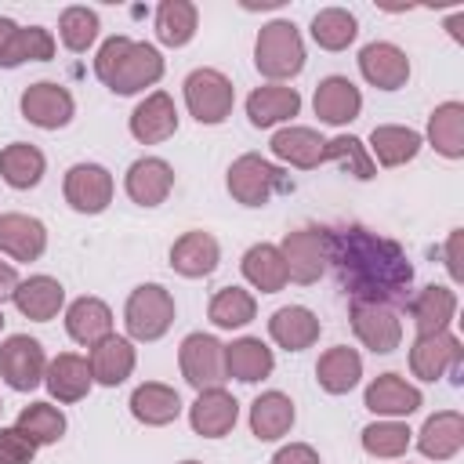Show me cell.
<instances>
[{
  "label": "cell",
  "instance_id": "1",
  "mask_svg": "<svg viewBox=\"0 0 464 464\" xmlns=\"http://www.w3.org/2000/svg\"><path fill=\"white\" fill-rule=\"evenodd\" d=\"M326 268H334L341 290L366 304H406L413 286V265L406 250L362 225L326 228Z\"/></svg>",
  "mask_w": 464,
  "mask_h": 464
},
{
  "label": "cell",
  "instance_id": "2",
  "mask_svg": "<svg viewBox=\"0 0 464 464\" xmlns=\"http://www.w3.org/2000/svg\"><path fill=\"white\" fill-rule=\"evenodd\" d=\"M98 80L116 94H138L163 76V54L130 36H109L94 58Z\"/></svg>",
  "mask_w": 464,
  "mask_h": 464
},
{
  "label": "cell",
  "instance_id": "3",
  "mask_svg": "<svg viewBox=\"0 0 464 464\" xmlns=\"http://www.w3.org/2000/svg\"><path fill=\"white\" fill-rule=\"evenodd\" d=\"M254 65L261 76L268 80H294L304 69V40L297 33L294 22L276 18L268 25H261L257 40H254Z\"/></svg>",
  "mask_w": 464,
  "mask_h": 464
},
{
  "label": "cell",
  "instance_id": "4",
  "mask_svg": "<svg viewBox=\"0 0 464 464\" xmlns=\"http://www.w3.org/2000/svg\"><path fill=\"white\" fill-rule=\"evenodd\" d=\"M123 323H127V334L134 341H160L170 323H174V297L167 286L160 283H141L130 290L127 297V308H123Z\"/></svg>",
  "mask_w": 464,
  "mask_h": 464
},
{
  "label": "cell",
  "instance_id": "5",
  "mask_svg": "<svg viewBox=\"0 0 464 464\" xmlns=\"http://www.w3.org/2000/svg\"><path fill=\"white\" fill-rule=\"evenodd\" d=\"M225 185H228V192H232L236 203H243V207H265L279 188H286V174L279 167H272L265 156L243 152L239 160H232Z\"/></svg>",
  "mask_w": 464,
  "mask_h": 464
},
{
  "label": "cell",
  "instance_id": "6",
  "mask_svg": "<svg viewBox=\"0 0 464 464\" xmlns=\"http://www.w3.org/2000/svg\"><path fill=\"white\" fill-rule=\"evenodd\" d=\"M185 105L207 127L225 123L232 116V105H236L232 80L225 72H218V69H192L185 76Z\"/></svg>",
  "mask_w": 464,
  "mask_h": 464
},
{
  "label": "cell",
  "instance_id": "7",
  "mask_svg": "<svg viewBox=\"0 0 464 464\" xmlns=\"http://www.w3.org/2000/svg\"><path fill=\"white\" fill-rule=\"evenodd\" d=\"M178 366H181V377L196 392L221 388L228 377L225 373V344L214 334H188L178 348Z\"/></svg>",
  "mask_w": 464,
  "mask_h": 464
},
{
  "label": "cell",
  "instance_id": "8",
  "mask_svg": "<svg viewBox=\"0 0 464 464\" xmlns=\"http://www.w3.org/2000/svg\"><path fill=\"white\" fill-rule=\"evenodd\" d=\"M44 373H47V355L36 337L11 334L0 341V377L14 392H33L36 384H44Z\"/></svg>",
  "mask_w": 464,
  "mask_h": 464
},
{
  "label": "cell",
  "instance_id": "9",
  "mask_svg": "<svg viewBox=\"0 0 464 464\" xmlns=\"http://www.w3.org/2000/svg\"><path fill=\"white\" fill-rule=\"evenodd\" d=\"M279 254H283V265H286V276L301 286H312L319 283V276L326 272V228H297V232H286L283 243H279Z\"/></svg>",
  "mask_w": 464,
  "mask_h": 464
},
{
  "label": "cell",
  "instance_id": "10",
  "mask_svg": "<svg viewBox=\"0 0 464 464\" xmlns=\"http://www.w3.org/2000/svg\"><path fill=\"white\" fill-rule=\"evenodd\" d=\"M460 337L442 330V334H424L413 341L410 348V370L420 381H439L446 373H453V384H460Z\"/></svg>",
  "mask_w": 464,
  "mask_h": 464
},
{
  "label": "cell",
  "instance_id": "11",
  "mask_svg": "<svg viewBox=\"0 0 464 464\" xmlns=\"http://www.w3.org/2000/svg\"><path fill=\"white\" fill-rule=\"evenodd\" d=\"M47 58H54L51 29L0 18V69H18L22 62H47Z\"/></svg>",
  "mask_w": 464,
  "mask_h": 464
},
{
  "label": "cell",
  "instance_id": "12",
  "mask_svg": "<svg viewBox=\"0 0 464 464\" xmlns=\"http://www.w3.org/2000/svg\"><path fill=\"white\" fill-rule=\"evenodd\" d=\"M22 116L33 123V127H40V130H58V127H65L69 120H72V112H76V102H72V94L62 87V83H51V80H40V83H29L25 91H22Z\"/></svg>",
  "mask_w": 464,
  "mask_h": 464
},
{
  "label": "cell",
  "instance_id": "13",
  "mask_svg": "<svg viewBox=\"0 0 464 464\" xmlns=\"http://www.w3.org/2000/svg\"><path fill=\"white\" fill-rule=\"evenodd\" d=\"M62 192L76 214H102L112 203V174L102 163H76L65 170Z\"/></svg>",
  "mask_w": 464,
  "mask_h": 464
},
{
  "label": "cell",
  "instance_id": "14",
  "mask_svg": "<svg viewBox=\"0 0 464 464\" xmlns=\"http://www.w3.org/2000/svg\"><path fill=\"white\" fill-rule=\"evenodd\" d=\"M352 330H355V337H359L373 355H388V352H395L399 341H402V323H399L395 308H388V304L352 301Z\"/></svg>",
  "mask_w": 464,
  "mask_h": 464
},
{
  "label": "cell",
  "instance_id": "15",
  "mask_svg": "<svg viewBox=\"0 0 464 464\" xmlns=\"http://www.w3.org/2000/svg\"><path fill=\"white\" fill-rule=\"evenodd\" d=\"M359 72L366 83H373L381 91H399L410 80V58L402 47H395L388 40H373L359 51Z\"/></svg>",
  "mask_w": 464,
  "mask_h": 464
},
{
  "label": "cell",
  "instance_id": "16",
  "mask_svg": "<svg viewBox=\"0 0 464 464\" xmlns=\"http://www.w3.org/2000/svg\"><path fill=\"white\" fill-rule=\"evenodd\" d=\"M174 130H178V109H174V98L167 91H152V94H145L134 105V112H130V134L141 145H160Z\"/></svg>",
  "mask_w": 464,
  "mask_h": 464
},
{
  "label": "cell",
  "instance_id": "17",
  "mask_svg": "<svg viewBox=\"0 0 464 464\" xmlns=\"http://www.w3.org/2000/svg\"><path fill=\"white\" fill-rule=\"evenodd\" d=\"M362 402H366V410L370 413H381V417H410L413 410H420V388L417 384H410L406 377H399V373H381V377H373L370 384H366V395H362Z\"/></svg>",
  "mask_w": 464,
  "mask_h": 464
},
{
  "label": "cell",
  "instance_id": "18",
  "mask_svg": "<svg viewBox=\"0 0 464 464\" xmlns=\"http://www.w3.org/2000/svg\"><path fill=\"white\" fill-rule=\"evenodd\" d=\"M239 420V402L225 392V388H207L196 395V402L188 406V424L196 435L203 439H221L236 428Z\"/></svg>",
  "mask_w": 464,
  "mask_h": 464
},
{
  "label": "cell",
  "instance_id": "19",
  "mask_svg": "<svg viewBox=\"0 0 464 464\" xmlns=\"http://www.w3.org/2000/svg\"><path fill=\"white\" fill-rule=\"evenodd\" d=\"M123 188L138 207H160L174 188V170L160 156H141V160L130 163V170L123 178Z\"/></svg>",
  "mask_w": 464,
  "mask_h": 464
},
{
  "label": "cell",
  "instance_id": "20",
  "mask_svg": "<svg viewBox=\"0 0 464 464\" xmlns=\"http://www.w3.org/2000/svg\"><path fill=\"white\" fill-rule=\"evenodd\" d=\"M218 261H221V246H218V239H214L210 232H203V228H192V232L178 236L174 246H170V268H174L178 276H185V279H203V276H210V272L218 268Z\"/></svg>",
  "mask_w": 464,
  "mask_h": 464
},
{
  "label": "cell",
  "instance_id": "21",
  "mask_svg": "<svg viewBox=\"0 0 464 464\" xmlns=\"http://www.w3.org/2000/svg\"><path fill=\"white\" fill-rule=\"evenodd\" d=\"M319 330H323V323H319L315 312L304 308V304H283V308H276L272 319H268V337H272L279 348H286V352H304V348H312V344L319 341Z\"/></svg>",
  "mask_w": 464,
  "mask_h": 464
},
{
  "label": "cell",
  "instance_id": "22",
  "mask_svg": "<svg viewBox=\"0 0 464 464\" xmlns=\"http://www.w3.org/2000/svg\"><path fill=\"white\" fill-rule=\"evenodd\" d=\"M312 105H315V116H319L323 123L344 127V123H352V120L359 116L362 94H359V87H355L348 76H326V80H319Z\"/></svg>",
  "mask_w": 464,
  "mask_h": 464
},
{
  "label": "cell",
  "instance_id": "23",
  "mask_svg": "<svg viewBox=\"0 0 464 464\" xmlns=\"http://www.w3.org/2000/svg\"><path fill=\"white\" fill-rule=\"evenodd\" d=\"M44 384H47L51 399H58V402H80L91 392V384H94L91 362L83 355H76V352H62V355H54L47 362Z\"/></svg>",
  "mask_w": 464,
  "mask_h": 464
},
{
  "label": "cell",
  "instance_id": "24",
  "mask_svg": "<svg viewBox=\"0 0 464 464\" xmlns=\"http://www.w3.org/2000/svg\"><path fill=\"white\" fill-rule=\"evenodd\" d=\"M410 319H413V326H417V337H424V334H442V330H450V323H453V315H457V294L450 290V286H424V290H417L413 297H410Z\"/></svg>",
  "mask_w": 464,
  "mask_h": 464
},
{
  "label": "cell",
  "instance_id": "25",
  "mask_svg": "<svg viewBox=\"0 0 464 464\" xmlns=\"http://www.w3.org/2000/svg\"><path fill=\"white\" fill-rule=\"evenodd\" d=\"M0 250L14 261H36L47 250V228L29 214H0Z\"/></svg>",
  "mask_w": 464,
  "mask_h": 464
},
{
  "label": "cell",
  "instance_id": "26",
  "mask_svg": "<svg viewBox=\"0 0 464 464\" xmlns=\"http://www.w3.org/2000/svg\"><path fill=\"white\" fill-rule=\"evenodd\" d=\"M11 301H14V308H18L25 319L47 323V319H54V315L62 312L65 290H62V283L51 279V276H29V279H22V283L14 286Z\"/></svg>",
  "mask_w": 464,
  "mask_h": 464
},
{
  "label": "cell",
  "instance_id": "27",
  "mask_svg": "<svg viewBox=\"0 0 464 464\" xmlns=\"http://www.w3.org/2000/svg\"><path fill=\"white\" fill-rule=\"evenodd\" d=\"M91 377L98 381V384H105V388H116V384H123L127 377H130V370H134V344L127 341V337H120V334H109V337H102L98 344H91Z\"/></svg>",
  "mask_w": 464,
  "mask_h": 464
},
{
  "label": "cell",
  "instance_id": "28",
  "mask_svg": "<svg viewBox=\"0 0 464 464\" xmlns=\"http://www.w3.org/2000/svg\"><path fill=\"white\" fill-rule=\"evenodd\" d=\"M460 446H464V417L457 410H442L428 417L424 428L417 431V450L428 460H450L460 453Z\"/></svg>",
  "mask_w": 464,
  "mask_h": 464
},
{
  "label": "cell",
  "instance_id": "29",
  "mask_svg": "<svg viewBox=\"0 0 464 464\" xmlns=\"http://www.w3.org/2000/svg\"><path fill=\"white\" fill-rule=\"evenodd\" d=\"M297 112H301V94L283 83H265V87L250 91V98H246V116L254 127H276V123L294 120Z\"/></svg>",
  "mask_w": 464,
  "mask_h": 464
},
{
  "label": "cell",
  "instance_id": "30",
  "mask_svg": "<svg viewBox=\"0 0 464 464\" xmlns=\"http://www.w3.org/2000/svg\"><path fill=\"white\" fill-rule=\"evenodd\" d=\"M272 370H276V355L261 337H239V341L225 344V373L228 377L254 384V381H265Z\"/></svg>",
  "mask_w": 464,
  "mask_h": 464
},
{
  "label": "cell",
  "instance_id": "31",
  "mask_svg": "<svg viewBox=\"0 0 464 464\" xmlns=\"http://www.w3.org/2000/svg\"><path fill=\"white\" fill-rule=\"evenodd\" d=\"M323 152H326V138H319V130L312 127H283L272 134V156L297 170L319 167Z\"/></svg>",
  "mask_w": 464,
  "mask_h": 464
},
{
  "label": "cell",
  "instance_id": "32",
  "mask_svg": "<svg viewBox=\"0 0 464 464\" xmlns=\"http://www.w3.org/2000/svg\"><path fill=\"white\" fill-rule=\"evenodd\" d=\"M359 377H362V355H359L355 348H348V344L326 348V352L319 355V362H315V381H319V388L330 392V395L352 392V388L359 384Z\"/></svg>",
  "mask_w": 464,
  "mask_h": 464
},
{
  "label": "cell",
  "instance_id": "33",
  "mask_svg": "<svg viewBox=\"0 0 464 464\" xmlns=\"http://www.w3.org/2000/svg\"><path fill=\"white\" fill-rule=\"evenodd\" d=\"M130 413H134V420H141L145 428H163V424L178 420V413H181V395H178L170 384L145 381V384H138L134 395H130Z\"/></svg>",
  "mask_w": 464,
  "mask_h": 464
},
{
  "label": "cell",
  "instance_id": "34",
  "mask_svg": "<svg viewBox=\"0 0 464 464\" xmlns=\"http://www.w3.org/2000/svg\"><path fill=\"white\" fill-rule=\"evenodd\" d=\"M65 330L76 344H98L102 337L112 334V312L102 297H76L65 308Z\"/></svg>",
  "mask_w": 464,
  "mask_h": 464
},
{
  "label": "cell",
  "instance_id": "35",
  "mask_svg": "<svg viewBox=\"0 0 464 464\" xmlns=\"http://www.w3.org/2000/svg\"><path fill=\"white\" fill-rule=\"evenodd\" d=\"M294 428V402L283 392H265L250 402V431L261 442H276Z\"/></svg>",
  "mask_w": 464,
  "mask_h": 464
},
{
  "label": "cell",
  "instance_id": "36",
  "mask_svg": "<svg viewBox=\"0 0 464 464\" xmlns=\"http://www.w3.org/2000/svg\"><path fill=\"white\" fill-rule=\"evenodd\" d=\"M243 279L261 290V294H276L286 286V265H283V254L279 246L272 243H254L246 254H243Z\"/></svg>",
  "mask_w": 464,
  "mask_h": 464
},
{
  "label": "cell",
  "instance_id": "37",
  "mask_svg": "<svg viewBox=\"0 0 464 464\" xmlns=\"http://www.w3.org/2000/svg\"><path fill=\"white\" fill-rule=\"evenodd\" d=\"M44 170H47V160H44V152L36 145L11 141V145L0 149V178L11 188H33V185H40Z\"/></svg>",
  "mask_w": 464,
  "mask_h": 464
},
{
  "label": "cell",
  "instance_id": "38",
  "mask_svg": "<svg viewBox=\"0 0 464 464\" xmlns=\"http://www.w3.org/2000/svg\"><path fill=\"white\" fill-rule=\"evenodd\" d=\"M428 141L446 160H460L464 156V105L460 102L435 105V112L428 116Z\"/></svg>",
  "mask_w": 464,
  "mask_h": 464
},
{
  "label": "cell",
  "instance_id": "39",
  "mask_svg": "<svg viewBox=\"0 0 464 464\" xmlns=\"http://www.w3.org/2000/svg\"><path fill=\"white\" fill-rule=\"evenodd\" d=\"M370 152L384 163V167H402L420 152V134L413 127H399V123H381L370 130Z\"/></svg>",
  "mask_w": 464,
  "mask_h": 464
},
{
  "label": "cell",
  "instance_id": "40",
  "mask_svg": "<svg viewBox=\"0 0 464 464\" xmlns=\"http://www.w3.org/2000/svg\"><path fill=\"white\" fill-rule=\"evenodd\" d=\"M199 25V11L192 0H163L156 7V36L167 47H185L196 36Z\"/></svg>",
  "mask_w": 464,
  "mask_h": 464
},
{
  "label": "cell",
  "instance_id": "41",
  "mask_svg": "<svg viewBox=\"0 0 464 464\" xmlns=\"http://www.w3.org/2000/svg\"><path fill=\"white\" fill-rule=\"evenodd\" d=\"M210 323L221 326V330H239L246 326L254 315H257V301L250 290L243 286H221L214 297H210V308H207Z\"/></svg>",
  "mask_w": 464,
  "mask_h": 464
},
{
  "label": "cell",
  "instance_id": "42",
  "mask_svg": "<svg viewBox=\"0 0 464 464\" xmlns=\"http://www.w3.org/2000/svg\"><path fill=\"white\" fill-rule=\"evenodd\" d=\"M359 33V22L352 11L344 7H323L315 18H312V40L323 47V51H344Z\"/></svg>",
  "mask_w": 464,
  "mask_h": 464
},
{
  "label": "cell",
  "instance_id": "43",
  "mask_svg": "<svg viewBox=\"0 0 464 464\" xmlns=\"http://www.w3.org/2000/svg\"><path fill=\"white\" fill-rule=\"evenodd\" d=\"M18 431H25L36 446H51L65 435V413L51 402H29L22 413H18Z\"/></svg>",
  "mask_w": 464,
  "mask_h": 464
},
{
  "label": "cell",
  "instance_id": "44",
  "mask_svg": "<svg viewBox=\"0 0 464 464\" xmlns=\"http://www.w3.org/2000/svg\"><path fill=\"white\" fill-rule=\"evenodd\" d=\"M410 428L399 424V420H373L362 428V450L370 457H381V460H395L410 450Z\"/></svg>",
  "mask_w": 464,
  "mask_h": 464
},
{
  "label": "cell",
  "instance_id": "45",
  "mask_svg": "<svg viewBox=\"0 0 464 464\" xmlns=\"http://www.w3.org/2000/svg\"><path fill=\"white\" fill-rule=\"evenodd\" d=\"M98 14L91 11V7H65L62 11V18H58V36H62V44L69 47V51H87L94 40H98Z\"/></svg>",
  "mask_w": 464,
  "mask_h": 464
},
{
  "label": "cell",
  "instance_id": "46",
  "mask_svg": "<svg viewBox=\"0 0 464 464\" xmlns=\"http://www.w3.org/2000/svg\"><path fill=\"white\" fill-rule=\"evenodd\" d=\"M344 163L348 167V174H355V178H373V160L366 156V145L359 141V138H352V134H341V138H330L326 141V152H323V163Z\"/></svg>",
  "mask_w": 464,
  "mask_h": 464
},
{
  "label": "cell",
  "instance_id": "47",
  "mask_svg": "<svg viewBox=\"0 0 464 464\" xmlns=\"http://www.w3.org/2000/svg\"><path fill=\"white\" fill-rule=\"evenodd\" d=\"M36 442L18 428H0V464H33Z\"/></svg>",
  "mask_w": 464,
  "mask_h": 464
},
{
  "label": "cell",
  "instance_id": "48",
  "mask_svg": "<svg viewBox=\"0 0 464 464\" xmlns=\"http://www.w3.org/2000/svg\"><path fill=\"white\" fill-rule=\"evenodd\" d=\"M272 464H323V460H319V453L308 442H290V446L276 450Z\"/></svg>",
  "mask_w": 464,
  "mask_h": 464
},
{
  "label": "cell",
  "instance_id": "49",
  "mask_svg": "<svg viewBox=\"0 0 464 464\" xmlns=\"http://www.w3.org/2000/svg\"><path fill=\"white\" fill-rule=\"evenodd\" d=\"M446 268H450L453 279L464 276V272H460V228L450 232V243H446Z\"/></svg>",
  "mask_w": 464,
  "mask_h": 464
},
{
  "label": "cell",
  "instance_id": "50",
  "mask_svg": "<svg viewBox=\"0 0 464 464\" xmlns=\"http://www.w3.org/2000/svg\"><path fill=\"white\" fill-rule=\"evenodd\" d=\"M14 286H18L14 265H11V261H0V294H14Z\"/></svg>",
  "mask_w": 464,
  "mask_h": 464
},
{
  "label": "cell",
  "instance_id": "51",
  "mask_svg": "<svg viewBox=\"0 0 464 464\" xmlns=\"http://www.w3.org/2000/svg\"><path fill=\"white\" fill-rule=\"evenodd\" d=\"M279 4H283V0H246L243 7H246V11H254V7H279Z\"/></svg>",
  "mask_w": 464,
  "mask_h": 464
},
{
  "label": "cell",
  "instance_id": "52",
  "mask_svg": "<svg viewBox=\"0 0 464 464\" xmlns=\"http://www.w3.org/2000/svg\"><path fill=\"white\" fill-rule=\"evenodd\" d=\"M181 464H203V460H181Z\"/></svg>",
  "mask_w": 464,
  "mask_h": 464
},
{
  "label": "cell",
  "instance_id": "53",
  "mask_svg": "<svg viewBox=\"0 0 464 464\" xmlns=\"http://www.w3.org/2000/svg\"><path fill=\"white\" fill-rule=\"evenodd\" d=\"M0 326H4V312H0Z\"/></svg>",
  "mask_w": 464,
  "mask_h": 464
},
{
  "label": "cell",
  "instance_id": "54",
  "mask_svg": "<svg viewBox=\"0 0 464 464\" xmlns=\"http://www.w3.org/2000/svg\"><path fill=\"white\" fill-rule=\"evenodd\" d=\"M0 413H4V402H0Z\"/></svg>",
  "mask_w": 464,
  "mask_h": 464
}]
</instances>
